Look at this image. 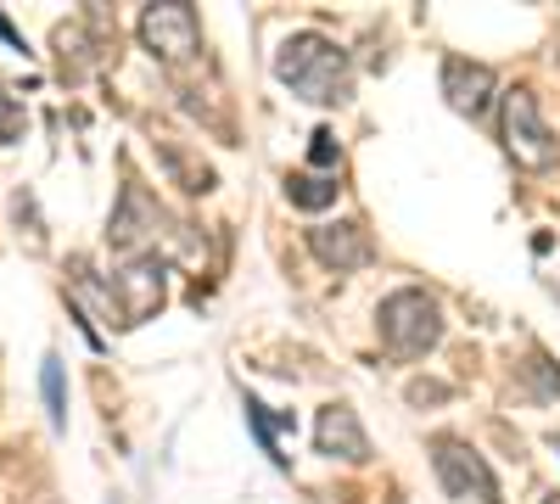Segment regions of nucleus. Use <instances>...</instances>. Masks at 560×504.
<instances>
[{"label": "nucleus", "mask_w": 560, "mask_h": 504, "mask_svg": "<svg viewBox=\"0 0 560 504\" xmlns=\"http://www.w3.org/2000/svg\"><path fill=\"white\" fill-rule=\"evenodd\" d=\"M275 79L314 107H337V102L353 96V62H348L342 45L325 39V34H292L275 57Z\"/></svg>", "instance_id": "1"}, {"label": "nucleus", "mask_w": 560, "mask_h": 504, "mask_svg": "<svg viewBox=\"0 0 560 504\" xmlns=\"http://www.w3.org/2000/svg\"><path fill=\"white\" fill-rule=\"evenodd\" d=\"M376 331H382V348L393 359H427L443 342V308L432 292L404 286L376 308Z\"/></svg>", "instance_id": "2"}, {"label": "nucleus", "mask_w": 560, "mask_h": 504, "mask_svg": "<svg viewBox=\"0 0 560 504\" xmlns=\"http://www.w3.org/2000/svg\"><path fill=\"white\" fill-rule=\"evenodd\" d=\"M504 152L527 174H544V168L560 163V141H555V129L544 124L533 90H510L504 96Z\"/></svg>", "instance_id": "3"}, {"label": "nucleus", "mask_w": 560, "mask_h": 504, "mask_svg": "<svg viewBox=\"0 0 560 504\" xmlns=\"http://www.w3.org/2000/svg\"><path fill=\"white\" fill-rule=\"evenodd\" d=\"M158 236H168V213L158 208V197L147 186H124V197L113 208V224H107L113 253L147 258V253H158Z\"/></svg>", "instance_id": "4"}, {"label": "nucleus", "mask_w": 560, "mask_h": 504, "mask_svg": "<svg viewBox=\"0 0 560 504\" xmlns=\"http://www.w3.org/2000/svg\"><path fill=\"white\" fill-rule=\"evenodd\" d=\"M432 466H438V482H443L448 499H465V504H499V482H493L488 460H482L471 443L438 437V443H432Z\"/></svg>", "instance_id": "5"}, {"label": "nucleus", "mask_w": 560, "mask_h": 504, "mask_svg": "<svg viewBox=\"0 0 560 504\" xmlns=\"http://www.w3.org/2000/svg\"><path fill=\"white\" fill-rule=\"evenodd\" d=\"M107 292H113V308H118V326H140V319H152L168 303V263L158 253L129 258Z\"/></svg>", "instance_id": "6"}, {"label": "nucleus", "mask_w": 560, "mask_h": 504, "mask_svg": "<svg viewBox=\"0 0 560 504\" xmlns=\"http://www.w3.org/2000/svg\"><path fill=\"white\" fill-rule=\"evenodd\" d=\"M140 45H147L158 62H185V57H197V45H202V23L185 0H163V7L140 12Z\"/></svg>", "instance_id": "7"}, {"label": "nucleus", "mask_w": 560, "mask_h": 504, "mask_svg": "<svg viewBox=\"0 0 560 504\" xmlns=\"http://www.w3.org/2000/svg\"><path fill=\"white\" fill-rule=\"evenodd\" d=\"M314 443H319V454H331V460H342V466H364L370 460V437H364V426H359V415L348 403H325L319 409Z\"/></svg>", "instance_id": "8"}, {"label": "nucleus", "mask_w": 560, "mask_h": 504, "mask_svg": "<svg viewBox=\"0 0 560 504\" xmlns=\"http://www.w3.org/2000/svg\"><path fill=\"white\" fill-rule=\"evenodd\" d=\"M443 96L459 118H482L493 107V68L482 62H465V57H448L443 62Z\"/></svg>", "instance_id": "9"}, {"label": "nucleus", "mask_w": 560, "mask_h": 504, "mask_svg": "<svg viewBox=\"0 0 560 504\" xmlns=\"http://www.w3.org/2000/svg\"><path fill=\"white\" fill-rule=\"evenodd\" d=\"M308 253L337 274H353V269H364L370 258H376L359 224H319V231H308Z\"/></svg>", "instance_id": "10"}, {"label": "nucleus", "mask_w": 560, "mask_h": 504, "mask_svg": "<svg viewBox=\"0 0 560 504\" xmlns=\"http://www.w3.org/2000/svg\"><path fill=\"white\" fill-rule=\"evenodd\" d=\"M337 174H308V168H298V174H287V202L292 208H303V213H319V208H331L337 202Z\"/></svg>", "instance_id": "11"}, {"label": "nucleus", "mask_w": 560, "mask_h": 504, "mask_svg": "<svg viewBox=\"0 0 560 504\" xmlns=\"http://www.w3.org/2000/svg\"><path fill=\"white\" fill-rule=\"evenodd\" d=\"M163 168H168V174L179 179V186L191 191V197H208V191H213V168H208V163H197L191 152L174 146V141L163 146Z\"/></svg>", "instance_id": "12"}, {"label": "nucleus", "mask_w": 560, "mask_h": 504, "mask_svg": "<svg viewBox=\"0 0 560 504\" xmlns=\"http://www.w3.org/2000/svg\"><path fill=\"white\" fill-rule=\"evenodd\" d=\"M247 426L258 432V443H264V454L275 466H287V454H280V432L292 426V415H269V409L258 403V398H247Z\"/></svg>", "instance_id": "13"}, {"label": "nucleus", "mask_w": 560, "mask_h": 504, "mask_svg": "<svg viewBox=\"0 0 560 504\" xmlns=\"http://www.w3.org/2000/svg\"><path fill=\"white\" fill-rule=\"evenodd\" d=\"M39 387H45V415H51V426L62 432V426H68V398H62V359H45Z\"/></svg>", "instance_id": "14"}, {"label": "nucleus", "mask_w": 560, "mask_h": 504, "mask_svg": "<svg viewBox=\"0 0 560 504\" xmlns=\"http://www.w3.org/2000/svg\"><path fill=\"white\" fill-rule=\"evenodd\" d=\"M308 141H314V146H308V163H314V168L331 174V168L342 163V152H337V134H331V129H314Z\"/></svg>", "instance_id": "15"}, {"label": "nucleus", "mask_w": 560, "mask_h": 504, "mask_svg": "<svg viewBox=\"0 0 560 504\" xmlns=\"http://www.w3.org/2000/svg\"><path fill=\"white\" fill-rule=\"evenodd\" d=\"M443 398H448V387H443V382H409V403H415V409L443 403Z\"/></svg>", "instance_id": "16"}, {"label": "nucleus", "mask_w": 560, "mask_h": 504, "mask_svg": "<svg viewBox=\"0 0 560 504\" xmlns=\"http://www.w3.org/2000/svg\"><path fill=\"white\" fill-rule=\"evenodd\" d=\"M18 129H23V118L12 113V102L0 96V141H18Z\"/></svg>", "instance_id": "17"}, {"label": "nucleus", "mask_w": 560, "mask_h": 504, "mask_svg": "<svg viewBox=\"0 0 560 504\" xmlns=\"http://www.w3.org/2000/svg\"><path fill=\"white\" fill-rule=\"evenodd\" d=\"M544 504H560V493H549V499H544Z\"/></svg>", "instance_id": "18"}, {"label": "nucleus", "mask_w": 560, "mask_h": 504, "mask_svg": "<svg viewBox=\"0 0 560 504\" xmlns=\"http://www.w3.org/2000/svg\"><path fill=\"white\" fill-rule=\"evenodd\" d=\"M555 62H560V45H555Z\"/></svg>", "instance_id": "19"}]
</instances>
